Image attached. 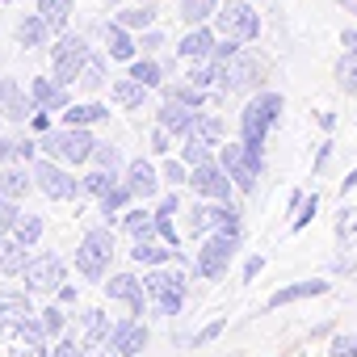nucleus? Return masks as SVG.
<instances>
[{"mask_svg": "<svg viewBox=\"0 0 357 357\" xmlns=\"http://www.w3.org/2000/svg\"><path fill=\"white\" fill-rule=\"evenodd\" d=\"M278 114H282V97H278V93H261V97H252V101L244 105V118H240V126H244V147L261 151V143H265L269 126L278 122Z\"/></svg>", "mask_w": 357, "mask_h": 357, "instance_id": "1", "label": "nucleus"}, {"mask_svg": "<svg viewBox=\"0 0 357 357\" xmlns=\"http://www.w3.org/2000/svg\"><path fill=\"white\" fill-rule=\"evenodd\" d=\"M240 223H231V227H219V236H211L206 244H202V252H198V273L202 278H223L227 273V261H231V252L240 248Z\"/></svg>", "mask_w": 357, "mask_h": 357, "instance_id": "2", "label": "nucleus"}, {"mask_svg": "<svg viewBox=\"0 0 357 357\" xmlns=\"http://www.w3.org/2000/svg\"><path fill=\"white\" fill-rule=\"evenodd\" d=\"M84 63H89V43L80 34H63L55 55H51V80L68 84V80H76L84 72Z\"/></svg>", "mask_w": 357, "mask_h": 357, "instance_id": "3", "label": "nucleus"}, {"mask_svg": "<svg viewBox=\"0 0 357 357\" xmlns=\"http://www.w3.org/2000/svg\"><path fill=\"white\" fill-rule=\"evenodd\" d=\"M43 147L51 151V155H63L68 164H80V160H89L93 155V135L89 130H80V126H68V130H47L43 135Z\"/></svg>", "mask_w": 357, "mask_h": 357, "instance_id": "4", "label": "nucleus"}, {"mask_svg": "<svg viewBox=\"0 0 357 357\" xmlns=\"http://www.w3.org/2000/svg\"><path fill=\"white\" fill-rule=\"evenodd\" d=\"M261 59L257 55H244V51H236V55H227L223 63H219V84L227 89V93H244V89H252L257 80H261Z\"/></svg>", "mask_w": 357, "mask_h": 357, "instance_id": "5", "label": "nucleus"}, {"mask_svg": "<svg viewBox=\"0 0 357 357\" xmlns=\"http://www.w3.org/2000/svg\"><path fill=\"white\" fill-rule=\"evenodd\" d=\"M219 30H223V38H231V43H252V38L261 34V17L244 5V0H231V5L219 9Z\"/></svg>", "mask_w": 357, "mask_h": 357, "instance_id": "6", "label": "nucleus"}, {"mask_svg": "<svg viewBox=\"0 0 357 357\" xmlns=\"http://www.w3.org/2000/svg\"><path fill=\"white\" fill-rule=\"evenodd\" d=\"M219 164L227 168V176H231L240 190H252L257 172H261V151H252V147H244V143H227Z\"/></svg>", "mask_w": 357, "mask_h": 357, "instance_id": "7", "label": "nucleus"}, {"mask_svg": "<svg viewBox=\"0 0 357 357\" xmlns=\"http://www.w3.org/2000/svg\"><path fill=\"white\" fill-rule=\"evenodd\" d=\"M63 278H68V265H63L55 252L34 257V261L26 265V290H59Z\"/></svg>", "mask_w": 357, "mask_h": 357, "instance_id": "8", "label": "nucleus"}, {"mask_svg": "<svg viewBox=\"0 0 357 357\" xmlns=\"http://www.w3.org/2000/svg\"><path fill=\"white\" fill-rule=\"evenodd\" d=\"M194 190L206 198V202H227V194H231V176H227V168L223 164H198L194 168Z\"/></svg>", "mask_w": 357, "mask_h": 357, "instance_id": "9", "label": "nucleus"}, {"mask_svg": "<svg viewBox=\"0 0 357 357\" xmlns=\"http://www.w3.org/2000/svg\"><path fill=\"white\" fill-rule=\"evenodd\" d=\"M34 176H38V185L47 190V198H55V202L76 198V190H80L63 168H55V164H47V160H38V164H34Z\"/></svg>", "mask_w": 357, "mask_h": 357, "instance_id": "10", "label": "nucleus"}, {"mask_svg": "<svg viewBox=\"0 0 357 357\" xmlns=\"http://www.w3.org/2000/svg\"><path fill=\"white\" fill-rule=\"evenodd\" d=\"M105 290H109V298H114V303H122L126 311H143V290H147V286H139L130 273L109 278V286H105Z\"/></svg>", "mask_w": 357, "mask_h": 357, "instance_id": "11", "label": "nucleus"}, {"mask_svg": "<svg viewBox=\"0 0 357 357\" xmlns=\"http://www.w3.org/2000/svg\"><path fill=\"white\" fill-rule=\"evenodd\" d=\"M194 118H198V109L181 105L176 97L160 109V126H164V130H172V135H190V130H194Z\"/></svg>", "mask_w": 357, "mask_h": 357, "instance_id": "12", "label": "nucleus"}, {"mask_svg": "<svg viewBox=\"0 0 357 357\" xmlns=\"http://www.w3.org/2000/svg\"><path fill=\"white\" fill-rule=\"evenodd\" d=\"M0 114L13 118V122H26L30 118V97L13 80H0Z\"/></svg>", "mask_w": 357, "mask_h": 357, "instance_id": "13", "label": "nucleus"}, {"mask_svg": "<svg viewBox=\"0 0 357 357\" xmlns=\"http://www.w3.org/2000/svg\"><path fill=\"white\" fill-rule=\"evenodd\" d=\"M109 344H114L118 353H126V357H130V353H139V349L147 344V328H143V324H126V319H122V324H114Z\"/></svg>", "mask_w": 357, "mask_h": 357, "instance_id": "14", "label": "nucleus"}, {"mask_svg": "<svg viewBox=\"0 0 357 357\" xmlns=\"http://www.w3.org/2000/svg\"><path fill=\"white\" fill-rule=\"evenodd\" d=\"M126 185H130L135 198H151L155 194V168L147 160H130L126 164Z\"/></svg>", "mask_w": 357, "mask_h": 357, "instance_id": "15", "label": "nucleus"}, {"mask_svg": "<svg viewBox=\"0 0 357 357\" xmlns=\"http://www.w3.org/2000/svg\"><path fill=\"white\" fill-rule=\"evenodd\" d=\"M93 34H101V38L109 43V55H114L118 63H126V59L135 55V38H130L118 22H114V26H93Z\"/></svg>", "mask_w": 357, "mask_h": 357, "instance_id": "16", "label": "nucleus"}, {"mask_svg": "<svg viewBox=\"0 0 357 357\" xmlns=\"http://www.w3.org/2000/svg\"><path fill=\"white\" fill-rule=\"evenodd\" d=\"M236 223V211L227 202H211L202 211H194V231H206V227H231Z\"/></svg>", "mask_w": 357, "mask_h": 357, "instance_id": "17", "label": "nucleus"}, {"mask_svg": "<svg viewBox=\"0 0 357 357\" xmlns=\"http://www.w3.org/2000/svg\"><path fill=\"white\" fill-rule=\"evenodd\" d=\"M143 286H147L151 298H160V294H185V278L172 273V269H151Z\"/></svg>", "mask_w": 357, "mask_h": 357, "instance_id": "18", "label": "nucleus"}, {"mask_svg": "<svg viewBox=\"0 0 357 357\" xmlns=\"http://www.w3.org/2000/svg\"><path fill=\"white\" fill-rule=\"evenodd\" d=\"M30 93H34V101H38L43 109H68V93H63L59 80H47V76H43V80H34Z\"/></svg>", "mask_w": 357, "mask_h": 357, "instance_id": "19", "label": "nucleus"}, {"mask_svg": "<svg viewBox=\"0 0 357 357\" xmlns=\"http://www.w3.org/2000/svg\"><path fill=\"white\" fill-rule=\"evenodd\" d=\"M328 290V282H294V286H282L273 298H265V307H282V303H294V298H311V294H324Z\"/></svg>", "mask_w": 357, "mask_h": 357, "instance_id": "20", "label": "nucleus"}, {"mask_svg": "<svg viewBox=\"0 0 357 357\" xmlns=\"http://www.w3.org/2000/svg\"><path fill=\"white\" fill-rule=\"evenodd\" d=\"M26 185H30L26 168H5V172H0V202H17V198H26Z\"/></svg>", "mask_w": 357, "mask_h": 357, "instance_id": "21", "label": "nucleus"}, {"mask_svg": "<svg viewBox=\"0 0 357 357\" xmlns=\"http://www.w3.org/2000/svg\"><path fill=\"white\" fill-rule=\"evenodd\" d=\"M181 55H185V59H202V55H215V34L194 26V30L181 38Z\"/></svg>", "mask_w": 357, "mask_h": 357, "instance_id": "22", "label": "nucleus"}, {"mask_svg": "<svg viewBox=\"0 0 357 357\" xmlns=\"http://www.w3.org/2000/svg\"><path fill=\"white\" fill-rule=\"evenodd\" d=\"M47 26H51V22H47L43 13H38V17H26V22L17 26V43H22V47H43L47 34H51Z\"/></svg>", "mask_w": 357, "mask_h": 357, "instance_id": "23", "label": "nucleus"}, {"mask_svg": "<svg viewBox=\"0 0 357 357\" xmlns=\"http://www.w3.org/2000/svg\"><path fill=\"white\" fill-rule=\"evenodd\" d=\"M30 257H26V244H0V273H26Z\"/></svg>", "mask_w": 357, "mask_h": 357, "instance_id": "24", "label": "nucleus"}, {"mask_svg": "<svg viewBox=\"0 0 357 357\" xmlns=\"http://www.w3.org/2000/svg\"><path fill=\"white\" fill-rule=\"evenodd\" d=\"M80 248H84V252H93L97 261H105V265H109V257H114V236H109L105 227H93V231L84 236V244H80Z\"/></svg>", "mask_w": 357, "mask_h": 357, "instance_id": "25", "label": "nucleus"}, {"mask_svg": "<svg viewBox=\"0 0 357 357\" xmlns=\"http://www.w3.org/2000/svg\"><path fill=\"white\" fill-rule=\"evenodd\" d=\"M38 13H43L55 30H63L68 17H72V0H38Z\"/></svg>", "mask_w": 357, "mask_h": 357, "instance_id": "26", "label": "nucleus"}, {"mask_svg": "<svg viewBox=\"0 0 357 357\" xmlns=\"http://www.w3.org/2000/svg\"><path fill=\"white\" fill-rule=\"evenodd\" d=\"M13 236H17V244H38V236H43V219L38 215H17V223H13Z\"/></svg>", "mask_w": 357, "mask_h": 357, "instance_id": "27", "label": "nucleus"}, {"mask_svg": "<svg viewBox=\"0 0 357 357\" xmlns=\"http://www.w3.org/2000/svg\"><path fill=\"white\" fill-rule=\"evenodd\" d=\"M114 97H118V105H126V109H139L143 105V84L130 76V80H118L114 84Z\"/></svg>", "mask_w": 357, "mask_h": 357, "instance_id": "28", "label": "nucleus"}, {"mask_svg": "<svg viewBox=\"0 0 357 357\" xmlns=\"http://www.w3.org/2000/svg\"><path fill=\"white\" fill-rule=\"evenodd\" d=\"M122 231H126V236H135V240H147V236H155V219H151V215H143V211H135V215H126Z\"/></svg>", "mask_w": 357, "mask_h": 357, "instance_id": "29", "label": "nucleus"}, {"mask_svg": "<svg viewBox=\"0 0 357 357\" xmlns=\"http://www.w3.org/2000/svg\"><path fill=\"white\" fill-rule=\"evenodd\" d=\"M336 80H340L344 93H357V55H353V51L336 59Z\"/></svg>", "mask_w": 357, "mask_h": 357, "instance_id": "30", "label": "nucleus"}, {"mask_svg": "<svg viewBox=\"0 0 357 357\" xmlns=\"http://www.w3.org/2000/svg\"><path fill=\"white\" fill-rule=\"evenodd\" d=\"M168 248L164 244H147V240H139L135 244V261H143V265H168Z\"/></svg>", "mask_w": 357, "mask_h": 357, "instance_id": "31", "label": "nucleus"}, {"mask_svg": "<svg viewBox=\"0 0 357 357\" xmlns=\"http://www.w3.org/2000/svg\"><path fill=\"white\" fill-rule=\"evenodd\" d=\"M76 269H80L84 282H101V278H105V261H97V257L84 252V248H80V257H76Z\"/></svg>", "mask_w": 357, "mask_h": 357, "instance_id": "32", "label": "nucleus"}, {"mask_svg": "<svg viewBox=\"0 0 357 357\" xmlns=\"http://www.w3.org/2000/svg\"><path fill=\"white\" fill-rule=\"evenodd\" d=\"M84 328H89V344H101L114 328H109V319H105V311H89L84 315Z\"/></svg>", "mask_w": 357, "mask_h": 357, "instance_id": "33", "label": "nucleus"}, {"mask_svg": "<svg viewBox=\"0 0 357 357\" xmlns=\"http://www.w3.org/2000/svg\"><path fill=\"white\" fill-rule=\"evenodd\" d=\"M211 160V139H202V135H190V143H185V164H206Z\"/></svg>", "mask_w": 357, "mask_h": 357, "instance_id": "34", "label": "nucleus"}, {"mask_svg": "<svg viewBox=\"0 0 357 357\" xmlns=\"http://www.w3.org/2000/svg\"><path fill=\"white\" fill-rule=\"evenodd\" d=\"M211 13H215V0H181V17L194 22V26H198L202 17H211Z\"/></svg>", "mask_w": 357, "mask_h": 357, "instance_id": "35", "label": "nucleus"}, {"mask_svg": "<svg viewBox=\"0 0 357 357\" xmlns=\"http://www.w3.org/2000/svg\"><path fill=\"white\" fill-rule=\"evenodd\" d=\"M151 17H155L151 9H122L118 13V26L122 30H143V26H151Z\"/></svg>", "mask_w": 357, "mask_h": 357, "instance_id": "36", "label": "nucleus"}, {"mask_svg": "<svg viewBox=\"0 0 357 357\" xmlns=\"http://www.w3.org/2000/svg\"><path fill=\"white\" fill-rule=\"evenodd\" d=\"M105 109L101 105H68V122L72 126H84V122H101Z\"/></svg>", "mask_w": 357, "mask_h": 357, "instance_id": "37", "label": "nucleus"}, {"mask_svg": "<svg viewBox=\"0 0 357 357\" xmlns=\"http://www.w3.org/2000/svg\"><path fill=\"white\" fill-rule=\"evenodd\" d=\"M89 160H93V164H97V168H105V172H114V168H118V164H122V155H118V147H109V143H97V147H93V155H89Z\"/></svg>", "mask_w": 357, "mask_h": 357, "instance_id": "38", "label": "nucleus"}, {"mask_svg": "<svg viewBox=\"0 0 357 357\" xmlns=\"http://www.w3.org/2000/svg\"><path fill=\"white\" fill-rule=\"evenodd\" d=\"M114 185H109V172L105 168H97V172H89L84 176V194H93V198H105Z\"/></svg>", "mask_w": 357, "mask_h": 357, "instance_id": "39", "label": "nucleus"}, {"mask_svg": "<svg viewBox=\"0 0 357 357\" xmlns=\"http://www.w3.org/2000/svg\"><path fill=\"white\" fill-rule=\"evenodd\" d=\"M80 80H84V89H101V84H105V63H101L97 55H89V63H84Z\"/></svg>", "mask_w": 357, "mask_h": 357, "instance_id": "40", "label": "nucleus"}, {"mask_svg": "<svg viewBox=\"0 0 357 357\" xmlns=\"http://www.w3.org/2000/svg\"><path fill=\"white\" fill-rule=\"evenodd\" d=\"M130 76L139 80V84H160V63H151V59H139V63H130Z\"/></svg>", "mask_w": 357, "mask_h": 357, "instance_id": "41", "label": "nucleus"}, {"mask_svg": "<svg viewBox=\"0 0 357 357\" xmlns=\"http://www.w3.org/2000/svg\"><path fill=\"white\" fill-rule=\"evenodd\" d=\"M336 236H340V244H353V240H357V211H340Z\"/></svg>", "mask_w": 357, "mask_h": 357, "instance_id": "42", "label": "nucleus"}, {"mask_svg": "<svg viewBox=\"0 0 357 357\" xmlns=\"http://www.w3.org/2000/svg\"><path fill=\"white\" fill-rule=\"evenodd\" d=\"M219 80V63H198V68H190V84H215Z\"/></svg>", "mask_w": 357, "mask_h": 357, "instance_id": "43", "label": "nucleus"}, {"mask_svg": "<svg viewBox=\"0 0 357 357\" xmlns=\"http://www.w3.org/2000/svg\"><path fill=\"white\" fill-rule=\"evenodd\" d=\"M194 135H202V139H223V122L219 118H194Z\"/></svg>", "mask_w": 357, "mask_h": 357, "instance_id": "44", "label": "nucleus"}, {"mask_svg": "<svg viewBox=\"0 0 357 357\" xmlns=\"http://www.w3.org/2000/svg\"><path fill=\"white\" fill-rule=\"evenodd\" d=\"M176 101H181V105H190V109H202V105H206V93H202L198 84H194V89L185 84V89H176Z\"/></svg>", "mask_w": 357, "mask_h": 357, "instance_id": "45", "label": "nucleus"}, {"mask_svg": "<svg viewBox=\"0 0 357 357\" xmlns=\"http://www.w3.org/2000/svg\"><path fill=\"white\" fill-rule=\"evenodd\" d=\"M126 198H130V185H114V190H109V194L101 198V206H105V211L114 215V211H122V202H126Z\"/></svg>", "mask_w": 357, "mask_h": 357, "instance_id": "46", "label": "nucleus"}, {"mask_svg": "<svg viewBox=\"0 0 357 357\" xmlns=\"http://www.w3.org/2000/svg\"><path fill=\"white\" fill-rule=\"evenodd\" d=\"M332 357H357V336H332Z\"/></svg>", "mask_w": 357, "mask_h": 357, "instance_id": "47", "label": "nucleus"}, {"mask_svg": "<svg viewBox=\"0 0 357 357\" xmlns=\"http://www.w3.org/2000/svg\"><path fill=\"white\" fill-rule=\"evenodd\" d=\"M13 223H17V206L13 202H0V236L13 231Z\"/></svg>", "mask_w": 357, "mask_h": 357, "instance_id": "48", "label": "nucleus"}, {"mask_svg": "<svg viewBox=\"0 0 357 357\" xmlns=\"http://www.w3.org/2000/svg\"><path fill=\"white\" fill-rule=\"evenodd\" d=\"M311 215H315V198H311V194H307V202H303V211H298V215H294V231H303V227H307V223H311Z\"/></svg>", "mask_w": 357, "mask_h": 357, "instance_id": "49", "label": "nucleus"}, {"mask_svg": "<svg viewBox=\"0 0 357 357\" xmlns=\"http://www.w3.org/2000/svg\"><path fill=\"white\" fill-rule=\"evenodd\" d=\"M219 332H223V319H215V324H211V328H202V332H198V336H194V340H185V344H206V340H215V336H219Z\"/></svg>", "mask_w": 357, "mask_h": 357, "instance_id": "50", "label": "nucleus"}, {"mask_svg": "<svg viewBox=\"0 0 357 357\" xmlns=\"http://www.w3.org/2000/svg\"><path fill=\"white\" fill-rule=\"evenodd\" d=\"M43 324H47V332H55V336H59V332H63V315H59V307H51V311L43 315Z\"/></svg>", "mask_w": 357, "mask_h": 357, "instance_id": "51", "label": "nucleus"}, {"mask_svg": "<svg viewBox=\"0 0 357 357\" xmlns=\"http://www.w3.org/2000/svg\"><path fill=\"white\" fill-rule=\"evenodd\" d=\"M155 236H160V240H168V244L176 240V231H172V223H168V215H160V219H155Z\"/></svg>", "mask_w": 357, "mask_h": 357, "instance_id": "52", "label": "nucleus"}, {"mask_svg": "<svg viewBox=\"0 0 357 357\" xmlns=\"http://www.w3.org/2000/svg\"><path fill=\"white\" fill-rule=\"evenodd\" d=\"M328 160H332V139L319 147V155H315V164H311V168H315V172H324V168H328Z\"/></svg>", "mask_w": 357, "mask_h": 357, "instance_id": "53", "label": "nucleus"}, {"mask_svg": "<svg viewBox=\"0 0 357 357\" xmlns=\"http://www.w3.org/2000/svg\"><path fill=\"white\" fill-rule=\"evenodd\" d=\"M261 269H265V257H248V265H244V282H252Z\"/></svg>", "mask_w": 357, "mask_h": 357, "instance_id": "54", "label": "nucleus"}, {"mask_svg": "<svg viewBox=\"0 0 357 357\" xmlns=\"http://www.w3.org/2000/svg\"><path fill=\"white\" fill-rule=\"evenodd\" d=\"M51 357H80V353H76V344H72V340H59V344L51 349Z\"/></svg>", "mask_w": 357, "mask_h": 357, "instance_id": "55", "label": "nucleus"}, {"mask_svg": "<svg viewBox=\"0 0 357 357\" xmlns=\"http://www.w3.org/2000/svg\"><path fill=\"white\" fill-rule=\"evenodd\" d=\"M13 155H22V143H5V139H0V160H13Z\"/></svg>", "mask_w": 357, "mask_h": 357, "instance_id": "56", "label": "nucleus"}, {"mask_svg": "<svg viewBox=\"0 0 357 357\" xmlns=\"http://www.w3.org/2000/svg\"><path fill=\"white\" fill-rule=\"evenodd\" d=\"M164 176L168 181H185V168L181 164H164Z\"/></svg>", "mask_w": 357, "mask_h": 357, "instance_id": "57", "label": "nucleus"}, {"mask_svg": "<svg viewBox=\"0 0 357 357\" xmlns=\"http://www.w3.org/2000/svg\"><path fill=\"white\" fill-rule=\"evenodd\" d=\"M84 357H118V349L109 344V349H101V344H89V353Z\"/></svg>", "mask_w": 357, "mask_h": 357, "instance_id": "58", "label": "nucleus"}, {"mask_svg": "<svg viewBox=\"0 0 357 357\" xmlns=\"http://www.w3.org/2000/svg\"><path fill=\"white\" fill-rule=\"evenodd\" d=\"M151 147H155V151H164V147H168V135H164V130H155V135H151Z\"/></svg>", "mask_w": 357, "mask_h": 357, "instance_id": "59", "label": "nucleus"}, {"mask_svg": "<svg viewBox=\"0 0 357 357\" xmlns=\"http://www.w3.org/2000/svg\"><path fill=\"white\" fill-rule=\"evenodd\" d=\"M332 269H336V273H357V265H353V261H336Z\"/></svg>", "mask_w": 357, "mask_h": 357, "instance_id": "60", "label": "nucleus"}, {"mask_svg": "<svg viewBox=\"0 0 357 357\" xmlns=\"http://www.w3.org/2000/svg\"><path fill=\"white\" fill-rule=\"evenodd\" d=\"M344 47H349V51L357 55V30H344Z\"/></svg>", "mask_w": 357, "mask_h": 357, "instance_id": "61", "label": "nucleus"}, {"mask_svg": "<svg viewBox=\"0 0 357 357\" xmlns=\"http://www.w3.org/2000/svg\"><path fill=\"white\" fill-rule=\"evenodd\" d=\"M336 5H344L349 13H357V0H336Z\"/></svg>", "mask_w": 357, "mask_h": 357, "instance_id": "62", "label": "nucleus"}]
</instances>
